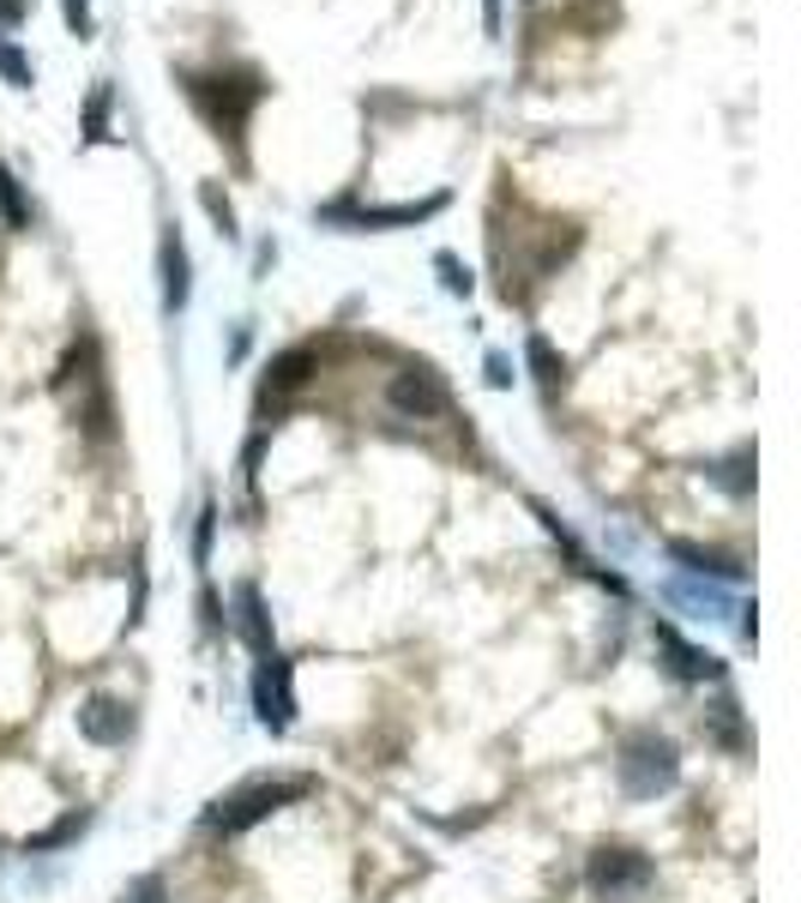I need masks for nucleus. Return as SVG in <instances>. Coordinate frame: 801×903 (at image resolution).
Here are the masks:
<instances>
[{
  "mask_svg": "<svg viewBox=\"0 0 801 903\" xmlns=\"http://www.w3.org/2000/svg\"><path fill=\"white\" fill-rule=\"evenodd\" d=\"M524 361L537 368V380H542V385H554V380L566 373V361L554 356V344H549V338H524Z\"/></svg>",
  "mask_w": 801,
  "mask_h": 903,
  "instance_id": "obj_13",
  "label": "nucleus"
},
{
  "mask_svg": "<svg viewBox=\"0 0 801 903\" xmlns=\"http://www.w3.org/2000/svg\"><path fill=\"white\" fill-rule=\"evenodd\" d=\"M434 271H441V283H446V295H470L476 290V278H470V265L458 260V253H434Z\"/></svg>",
  "mask_w": 801,
  "mask_h": 903,
  "instance_id": "obj_16",
  "label": "nucleus"
},
{
  "mask_svg": "<svg viewBox=\"0 0 801 903\" xmlns=\"http://www.w3.org/2000/svg\"><path fill=\"white\" fill-rule=\"evenodd\" d=\"M314 790H320L314 777H260V783H248V790L224 795V802L205 813V825L224 831V837H236V831H248V825L271 819V813H283L290 802H307Z\"/></svg>",
  "mask_w": 801,
  "mask_h": 903,
  "instance_id": "obj_2",
  "label": "nucleus"
},
{
  "mask_svg": "<svg viewBox=\"0 0 801 903\" xmlns=\"http://www.w3.org/2000/svg\"><path fill=\"white\" fill-rule=\"evenodd\" d=\"M236 627H241V639H248L253 663L278 656V644H271V614H266V602H260V590H253V585L236 590Z\"/></svg>",
  "mask_w": 801,
  "mask_h": 903,
  "instance_id": "obj_9",
  "label": "nucleus"
},
{
  "mask_svg": "<svg viewBox=\"0 0 801 903\" xmlns=\"http://www.w3.org/2000/svg\"><path fill=\"white\" fill-rule=\"evenodd\" d=\"M307 373H314V356H307V350H290V356H278V361H271V385H278V392L302 385Z\"/></svg>",
  "mask_w": 801,
  "mask_h": 903,
  "instance_id": "obj_15",
  "label": "nucleus"
},
{
  "mask_svg": "<svg viewBox=\"0 0 801 903\" xmlns=\"http://www.w3.org/2000/svg\"><path fill=\"white\" fill-rule=\"evenodd\" d=\"M386 404H392L398 416H410V422H434V416L452 410V392L441 385L434 368H404V373H392V385H386Z\"/></svg>",
  "mask_w": 801,
  "mask_h": 903,
  "instance_id": "obj_4",
  "label": "nucleus"
},
{
  "mask_svg": "<svg viewBox=\"0 0 801 903\" xmlns=\"http://www.w3.org/2000/svg\"><path fill=\"white\" fill-rule=\"evenodd\" d=\"M585 880H591V892L597 897H609V903H627V897H639L645 885L657 880V868H651V856H639V849H597L591 856V868H585Z\"/></svg>",
  "mask_w": 801,
  "mask_h": 903,
  "instance_id": "obj_3",
  "label": "nucleus"
},
{
  "mask_svg": "<svg viewBox=\"0 0 801 903\" xmlns=\"http://www.w3.org/2000/svg\"><path fill=\"white\" fill-rule=\"evenodd\" d=\"M0 199H7V224L24 229V199H19V181L12 175H0Z\"/></svg>",
  "mask_w": 801,
  "mask_h": 903,
  "instance_id": "obj_20",
  "label": "nucleus"
},
{
  "mask_svg": "<svg viewBox=\"0 0 801 903\" xmlns=\"http://www.w3.org/2000/svg\"><path fill=\"white\" fill-rule=\"evenodd\" d=\"M24 19V0H0V31H7V24H19Z\"/></svg>",
  "mask_w": 801,
  "mask_h": 903,
  "instance_id": "obj_23",
  "label": "nucleus"
},
{
  "mask_svg": "<svg viewBox=\"0 0 801 903\" xmlns=\"http://www.w3.org/2000/svg\"><path fill=\"white\" fill-rule=\"evenodd\" d=\"M158 265H163V307L181 314L193 295V278H187V248H181L175 229H163V248H158Z\"/></svg>",
  "mask_w": 801,
  "mask_h": 903,
  "instance_id": "obj_10",
  "label": "nucleus"
},
{
  "mask_svg": "<svg viewBox=\"0 0 801 903\" xmlns=\"http://www.w3.org/2000/svg\"><path fill=\"white\" fill-rule=\"evenodd\" d=\"M669 561H681V566H693V573H712L717 585H735L742 578V566L735 561H723V554H712V548H693V542H669Z\"/></svg>",
  "mask_w": 801,
  "mask_h": 903,
  "instance_id": "obj_11",
  "label": "nucleus"
},
{
  "mask_svg": "<svg viewBox=\"0 0 801 903\" xmlns=\"http://www.w3.org/2000/svg\"><path fill=\"white\" fill-rule=\"evenodd\" d=\"M747 464H754V446H742V452H735V458H723L717 470H712V482H723V488H729V494H747V488H754V476H747Z\"/></svg>",
  "mask_w": 801,
  "mask_h": 903,
  "instance_id": "obj_14",
  "label": "nucleus"
},
{
  "mask_svg": "<svg viewBox=\"0 0 801 903\" xmlns=\"http://www.w3.org/2000/svg\"><path fill=\"white\" fill-rule=\"evenodd\" d=\"M651 632H657V651L669 656V675H675V681H723V656L700 651V644H688L669 621H657Z\"/></svg>",
  "mask_w": 801,
  "mask_h": 903,
  "instance_id": "obj_7",
  "label": "nucleus"
},
{
  "mask_svg": "<svg viewBox=\"0 0 801 903\" xmlns=\"http://www.w3.org/2000/svg\"><path fill=\"white\" fill-rule=\"evenodd\" d=\"M199 199H205V211L217 217V229H224V236H236V211H229V199H224V193H217V187H205Z\"/></svg>",
  "mask_w": 801,
  "mask_h": 903,
  "instance_id": "obj_18",
  "label": "nucleus"
},
{
  "mask_svg": "<svg viewBox=\"0 0 801 903\" xmlns=\"http://www.w3.org/2000/svg\"><path fill=\"white\" fill-rule=\"evenodd\" d=\"M90 825V813H67V819H55L48 831H36V837H24V856H43V849H61V844H73Z\"/></svg>",
  "mask_w": 801,
  "mask_h": 903,
  "instance_id": "obj_12",
  "label": "nucleus"
},
{
  "mask_svg": "<svg viewBox=\"0 0 801 903\" xmlns=\"http://www.w3.org/2000/svg\"><path fill=\"white\" fill-rule=\"evenodd\" d=\"M212 531H217V507H205L199 531H193V566H212Z\"/></svg>",
  "mask_w": 801,
  "mask_h": 903,
  "instance_id": "obj_17",
  "label": "nucleus"
},
{
  "mask_svg": "<svg viewBox=\"0 0 801 903\" xmlns=\"http://www.w3.org/2000/svg\"><path fill=\"white\" fill-rule=\"evenodd\" d=\"M0 73H7L12 85H31V61H24L12 43H0Z\"/></svg>",
  "mask_w": 801,
  "mask_h": 903,
  "instance_id": "obj_19",
  "label": "nucleus"
},
{
  "mask_svg": "<svg viewBox=\"0 0 801 903\" xmlns=\"http://www.w3.org/2000/svg\"><path fill=\"white\" fill-rule=\"evenodd\" d=\"M615 777H621V795L627 802H657V795H669L681 783V753L669 735L645 729L621 741V759H615Z\"/></svg>",
  "mask_w": 801,
  "mask_h": 903,
  "instance_id": "obj_1",
  "label": "nucleus"
},
{
  "mask_svg": "<svg viewBox=\"0 0 801 903\" xmlns=\"http://www.w3.org/2000/svg\"><path fill=\"white\" fill-rule=\"evenodd\" d=\"M663 602H675V609H688V614H700V621H729L742 602H735V590H723V585H705V578H693V573H675V578H663Z\"/></svg>",
  "mask_w": 801,
  "mask_h": 903,
  "instance_id": "obj_6",
  "label": "nucleus"
},
{
  "mask_svg": "<svg viewBox=\"0 0 801 903\" xmlns=\"http://www.w3.org/2000/svg\"><path fill=\"white\" fill-rule=\"evenodd\" d=\"M483 368H488V385H495V392H507V385H512V356L488 350V361H483Z\"/></svg>",
  "mask_w": 801,
  "mask_h": 903,
  "instance_id": "obj_21",
  "label": "nucleus"
},
{
  "mask_svg": "<svg viewBox=\"0 0 801 903\" xmlns=\"http://www.w3.org/2000/svg\"><path fill=\"white\" fill-rule=\"evenodd\" d=\"M127 729H133V711H127L121 699H109V693H90V699L79 705V735L97 747H121Z\"/></svg>",
  "mask_w": 801,
  "mask_h": 903,
  "instance_id": "obj_8",
  "label": "nucleus"
},
{
  "mask_svg": "<svg viewBox=\"0 0 801 903\" xmlns=\"http://www.w3.org/2000/svg\"><path fill=\"white\" fill-rule=\"evenodd\" d=\"M61 12H67V24H73V31H90V0H61Z\"/></svg>",
  "mask_w": 801,
  "mask_h": 903,
  "instance_id": "obj_22",
  "label": "nucleus"
},
{
  "mask_svg": "<svg viewBox=\"0 0 801 903\" xmlns=\"http://www.w3.org/2000/svg\"><path fill=\"white\" fill-rule=\"evenodd\" d=\"M253 717H260V729L283 735L295 722V693H290V663L283 656H266L260 668H253Z\"/></svg>",
  "mask_w": 801,
  "mask_h": 903,
  "instance_id": "obj_5",
  "label": "nucleus"
}]
</instances>
